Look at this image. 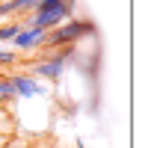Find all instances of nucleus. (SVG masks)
<instances>
[{
	"label": "nucleus",
	"instance_id": "6",
	"mask_svg": "<svg viewBox=\"0 0 154 148\" xmlns=\"http://www.w3.org/2000/svg\"><path fill=\"white\" fill-rule=\"evenodd\" d=\"M18 98H15V89H12V80H9V74H0V107H6V104H15Z\"/></svg>",
	"mask_w": 154,
	"mask_h": 148
},
{
	"label": "nucleus",
	"instance_id": "7",
	"mask_svg": "<svg viewBox=\"0 0 154 148\" xmlns=\"http://www.w3.org/2000/svg\"><path fill=\"white\" fill-rule=\"evenodd\" d=\"M18 54L15 51H9V48H0V74H6L9 68H18Z\"/></svg>",
	"mask_w": 154,
	"mask_h": 148
},
{
	"label": "nucleus",
	"instance_id": "8",
	"mask_svg": "<svg viewBox=\"0 0 154 148\" xmlns=\"http://www.w3.org/2000/svg\"><path fill=\"white\" fill-rule=\"evenodd\" d=\"M21 30V21H0V45H6V42H12L15 33Z\"/></svg>",
	"mask_w": 154,
	"mask_h": 148
},
{
	"label": "nucleus",
	"instance_id": "5",
	"mask_svg": "<svg viewBox=\"0 0 154 148\" xmlns=\"http://www.w3.org/2000/svg\"><path fill=\"white\" fill-rule=\"evenodd\" d=\"M45 39H48V30H42V27H36V24H21V30L15 33V39H12V48L15 51H21V54H33V51H42L45 48Z\"/></svg>",
	"mask_w": 154,
	"mask_h": 148
},
{
	"label": "nucleus",
	"instance_id": "2",
	"mask_svg": "<svg viewBox=\"0 0 154 148\" xmlns=\"http://www.w3.org/2000/svg\"><path fill=\"white\" fill-rule=\"evenodd\" d=\"M77 48H57V51H42V56L30 59L24 71H30L36 80H48V83H57L62 71L68 68L71 56H74Z\"/></svg>",
	"mask_w": 154,
	"mask_h": 148
},
{
	"label": "nucleus",
	"instance_id": "1",
	"mask_svg": "<svg viewBox=\"0 0 154 148\" xmlns=\"http://www.w3.org/2000/svg\"><path fill=\"white\" fill-rule=\"evenodd\" d=\"M95 24L89 18H68L62 21L59 27L54 30H48V39H45V48L42 51H57V48H77V42H83V39L95 36Z\"/></svg>",
	"mask_w": 154,
	"mask_h": 148
},
{
	"label": "nucleus",
	"instance_id": "4",
	"mask_svg": "<svg viewBox=\"0 0 154 148\" xmlns=\"http://www.w3.org/2000/svg\"><path fill=\"white\" fill-rule=\"evenodd\" d=\"M9 80H12V89H15V98L18 101H33V98H48V86L36 80L30 71H12L9 74Z\"/></svg>",
	"mask_w": 154,
	"mask_h": 148
},
{
	"label": "nucleus",
	"instance_id": "3",
	"mask_svg": "<svg viewBox=\"0 0 154 148\" xmlns=\"http://www.w3.org/2000/svg\"><path fill=\"white\" fill-rule=\"evenodd\" d=\"M74 18V0H45L38 9L30 12V18H24L27 24H36L42 30H54L62 21Z\"/></svg>",
	"mask_w": 154,
	"mask_h": 148
},
{
	"label": "nucleus",
	"instance_id": "9",
	"mask_svg": "<svg viewBox=\"0 0 154 148\" xmlns=\"http://www.w3.org/2000/svg\"><path fill=\"white\" fill-rule=\"evenodd\" d=\"M3 148H33V142H30V139H24V136H9Z\"/></svg>",
	"mask_w": 154,
	"mask_h": 148
}]
</instances>
